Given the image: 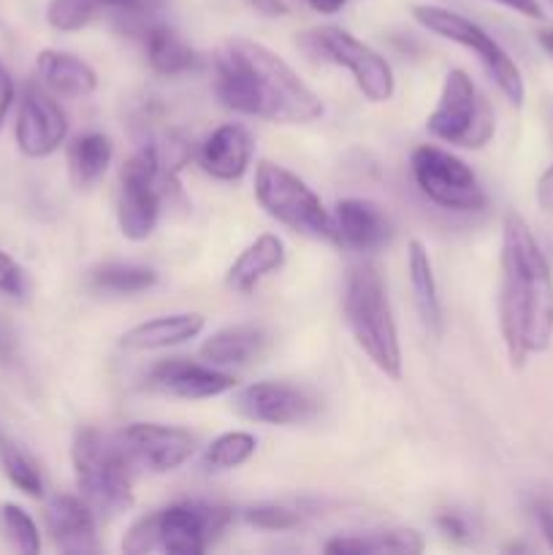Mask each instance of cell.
I'll return each mask as SVG.
<instances>
[{
    "instance_id": "9c48e42d",
    "label": "cell",
    "mask_w": 553,
    "mask_h": 555,
    "mask_svg": "<svg viewBox=\"0 0 553 555\" xmlns=\"http://www.w3.org/2000/svg\"><path fill=\"white\" fill-rule=\"evenodd\" d=\"M410 171L423 198L448 211L475 215L486 209L488 198L477 173L461 157L442 146L423 144L412 152Z\"/></svg>"
},
{
    "instance_id": "ffe728a7",
    "label": "cell",
    "mask_w": 553,
    "mask_h": 555,
    "mask_svg": "<svg viewBox=\"0 0 553 555\" xmlns=\"http://www.w3.org/2000/svg\"><path fill=\"white\" fill-rule=\"evenodd\" d=\"M36 76L52 95L87 98L95 92L98 74L92 65L60 49H43L36 57Z\"/></svg>"
},
{
    "instance_id": "d590c367",
    "label": "cell",
    "mask_w": 553,
    "mask_h": 555,
    "mask_svg": "<svg viewBox=\"0 0 553 555\" xmlns=\"http://www.w3.org/2000/svg\"><path fill=\"white\" fill-rule=\"evenodd\" d=\"M95 3L117 9L123 11V14H152L163 0H95Z\"/></svg>"
},
{
    "instance_id": "7402d4cb",
    "label": "cell",
    "mask_w": 553,
    "mask_h": 555,
    "mask_svg": "<svg viewBox=\"0 0 553 555\" xmlns=\"http://www.w3.org/2000/svg\"><path fill=\"white\" fill-rule=\"evenodd\" d=\"M407 276H410L412 287V301H415L417 318H421L423 328L428 336L439 339L442 336V301H439L437 280H434V266L432 255H428L426 244L412 238L407 244Z\"/></svg>"
},
{
    "instance_id": "5bb4252c",
    "label": "cell",
    "mask_w": 553,
    "mask_h": 555,
    "mask_svg": "<svg viewBox=\"0 0 553 555\" xmlns=\"http://www.w3.org/2000/svg\"><path fill=\"white\" fill-rule=\"evenodd\" d=\"M68 135V119L43 85H27L16 114V146L27 157H49Z\"/></svg>"
},
{
    "instance_id": "ab89813d",
    "label": "cell",
    "mask_w": 553,
    "mask_h": 555,
    "mask_svg": "<svg viewBox=\"0 0 553 555\" xmlns=\"http://www.w3.org/2000/svg\"><path fill=\"white\" fill-rule=\"evenodd\" d=\"M255 11L266 16H285L287 14V5L282 0H247Z\"/></svg>"
},
{
    "instance_id": "4316f807",
    "label": "cell",
    "mask_w": 553,
    "mask_h": 555,
    "mask_svg": "<svg viewBox=\"0 0 553 555\" xmlns=\"http://www.w3.org/2000/svg\"><path fill=\"white\" fill-rule=\"evenodd\" d=\"M155 282V269L139 263H103L90 271V285L98 293H112V296H136L150 291Z\"/></svg>"
},
{
    "instance_id": "44dd1931",
    "label": "cell",
    "mask_w": 553,
    "mask_h": 555,
    "mask_svg": "<svg viewBox=\"0 0 553 555\" xmlns=\"http://www.w3.org/2000/svg\"><path fill=\"white\" fill-rule=\"evenodd\" d=\"M282 266H285V244H282V238L276 233H263L253 244H247L242 249V255L233 260L226 274V285L233 293L247 296L266 276L276 274Z\"/></svg>"
},
{
    "instance_id": "ee69618b",
    "label": "cell",
    "mask_w": 553,
    "mask_h": 555,
    "mask_svg": "<svg viewBox=\"0 0 553 555\" xmlns=\"http://www.w3.org/2000/svg\"><path fill=\"white\" fill-rule=\"evenodd\" d=\"M551 3H553V0H551Z\"/></svg>"
},
{
    "instance_id": "e0dca14e",
    "label": "cell",
    "mask_w": 553,
    "mask_h": 555,
    "mask_svg": "<svg viewBox=\"0 0 553 555\" xmlns=\"http://www.w3.org/2000/svg\"><path fill=\"white\" fill-rule=\"evenodd\" d=\"M43 524L57 551L70 555L98 551L95 513L87 507L85 499L68 496V493L52 496L43 509Z\"/></svg>"
},
{
    "instance_id": "277c9868",
    "label": "cell",
    "mask_w": 553,
    "mask_h": 555,
    "mask_svg": "<svg viewBox=\"0 0 553 555\" xmlns=\"http://www.w3.org/2000/svg\"><path fill=\"white\" fill-rule=\"evenodd\" d=\"M233 513L217 504L182 502L144 515L128 529L123 540L125 553H173V555H201L209 551L231 524Z\"/></svg>"
},
{
    "instance_id": "cb8c5ba5",
    "label": "cell",
    "mask_w": 553,
    "mask_h": 555,
    "mask_svg": "<svg viewBox=\"0 0 553 555\" xmlns=\"http://www.w3.org/2000/svg\"><path fill=\"white\" fill-rule=\"evenodd\" d=\"M426 542L415 529H385L369 531L361 537H336L325 542L323 551L331 555H417Z\"/></svg>"
},
{
    "instance_id": "2e32d148",
    "label": "cell",
    "mask_w": 553,
    "mask_h": 555,
    "mask_svg": "<svg viewBox=\"0 0 553 555\" xmlns=\"http://www.w3.org/2000/svg\"><path fill=\"white\" fill-rule=\"evenodd\" d=\"M336 244L350 253H377L394 238V222L383 206L366 198H345L334 209Z\"/></svg>"
},
{
    "instance_id": "ba28073f",
    "label": "cell",
    "mask_w": 553,
    "mask_h": 555,
    "mask_svg": "<svg viewBox=\"0 0 553 555\" xmlns=\"http://www.w3.org/2000/svg\"><path fill=\"white\" fill-rule=\"evenodd\" d=\"M412 16H415L417 25L426 27V30L434 33V36L445 38V41H453L459 43V47L475 52V57L480 60L486 74L491 76L493 85L499 87V92H502L513 106H524V98H526L524 76H520V68L515 65V60L499 47L497 38L488 36L480 25L466 20L464 14H455V11L442 9V5L417 3L412 5Z\"/></svg>"
},
{
    "instance_id": "4dcf8cb0",
    "label": "cell",
    "mask_w": 553,
    "mask_h": 555,
    "mask_svg": "<svg viewBox=\"0 0 553 555\" xmlns=\"http://www.w3.org/2000/svg\"><path fill=\"white\" fill-rule=\"evenodd\" d=\"M98 9L95 0H49L47 22L60 33H76L95 20Z\"/></svg>"
},
{
    "instance_id": "6da1fadb",
    "label": "cell",
    "mask_w": 553,
    "mask_h": 555,
    "mask_svg": "<svg viewBox=\"0 0 553 555\" xmlns=\"http://www.w3.org/2000/svg\"><path fill=\"white\" fill-rule=\"evenodd\" d=\"M499 331L515 369L553 341V271L529 222L510 211L499 253Z\"/></svg>"
},
{
    "instance_id": "9a60e30c",
    "label": "cell",
    "mask_w": 553,
    "mask_h": 555,
    "mask_svg": "<svg viewBox=\"0 0 553 555\" xmlns=\"http://www.w3.org/2000/svg\"><path fill=\"white\" fill-rule=\"evenodd\" d=\"M150 388L173 396V399L204 401L217 399V396L236 388V377L228 372H220L217 366H209V363L171 358V361H160L157 366H152Z\"/></svg>"
},
{
    "instance_id": "f1b7e54d",
    "label": "cell",
    "mask_w": 553,
    "mask_h": 555,
    "mask_svg": "<svg viewBox=\"0 0 553 555\" xmlns=\"http://www.w3.org/2000/svg\"><path fill=\"white\" fill-rule=\"evenodd\" d=\"M255 448H258V439L249 431L220 434V437L206 448L201 464H204L206 472H233L253 459Z\"/></svg>"
},
{
    "instance_id": "d6a6232c",
    "label": "cell",
    "mask_w": 553,
    "mask_h": 555,
    "mask_svg": "<svg viewBox=\"0 0 553 555\" xmlns=\"http://www.w3.org/2000/svg\"><path fill=\"white\" fill-rule=\"evenodd\" d=\"M0 296L11 301H25L27 296V276L22 266L11 258L9 253L0 249Z\"/></svg>"
},
{
    "instance_id": "836d02e7",
    "label": "cell",
    "mask_w": 553,
    "mask_h": 555,
    "mask_svg": "<svg viewBox=\"0 0 553 555\" xmlns=\"http://www.w3.org/2000/svg\"><path fill=\"white\" fill-rule=\"evenodd\" d=\"M20 358V341L11 320L0 312V369H11Z\"/></svg>"
},
{
    "instance_id": "d4e9b609",
    "label": "cell",
    "mask_w": 553,
    "mask_h": 555,
    "mask_svg": "<svg viewBox=\"0 0 553 555\" xmlns=\"http://www.w3.org/2000/svg\"><path fill=\"white\" fill-rule=\"evenodd\" d=\"M141 43H144L146 63L160 76H182L198 65L193 49L160 22H150L141 27Z\"/></svg>"
},
{
    "instance_id": "1f68e13d",
    "label": "cell",
    "mask_w": 553,
    "mask_h": 555,
    "mask_svg": "<svg viewBox=\"0 0 553 555\" xmlns=\"http://www.w3.org/2000/svg\"><path fill=\"white\" fill-rule=\"evenodd\" d=\"M244 520L263 531H291L301 524V515L287 507H276V504H260V507L244 509Z\"/></svg>"
},
{
    "instance_id": "74e56055",
    "label": "cell",
    "mask_w": 553,
    "mask_h": 555,
    "mask_svg": "<svg viewBox=\"0 0 553 555\" xmlns=\"http://www.w3.org/2000/svg\"><path fill=\"white\" fill-rule=\"evenodd\" d=\"M535 195H537V206H540L542 211H548V215H553V166L537 179Z\"/></svg>"
},
{
    "instance_id": "f35d334b",
    "label": "cell",
    "mask_w": 553,
    "mask_h": 555,
    "mask_svg": "<svg viewBox=\"0 0 553 555\" xmlns=\"http://www.w3.org/2000/svg\"><path fill=\"white\" fill-rule=\"evenodd\" d=\"M491 3L504 5V9L515 11L520 16H529V20H542L540 0H491Z\"/></svg>"
},
{
    "instance_id": "30bf717a",
    "label": "cell",
    "mask_w": 553,
    "mask_h": 555,
    "mask_svg": "<svg viewBox=\"0 0 553 555\" xmlns=\"http://www.w3.org/2000/svg\"><path fill=\"white\" fill-rule=\"evenodd\" d=\"M160 171L157 146H141L125 163L119 177L117 225L128 242H146L160 220Z\"/></svg>"
},
{
    "instance_id": "83f0119b",
    "label": "cell",
    "mask_w": 553,
    "mask_h": 555,
    "mask_svg": "<svg viewBox=\"0 0 553 555\" xmlns=\"http://www.w3.org/2000/svg\"><path fill=\"white\" fill-rule=\"evenodd\" d=\"M0 466H3L11 486L20 488L22 493H27L33 499L43 496V477L38 464L3 431H0Z\"/></svg>"
},
{
    "instance_id": "e575fe53",
    "label": "cell",
    "mask_w": 553,
    "mask_h": 555,
    "mask_svg": "<svg viewBox=\"0 0 553 555\" xmlns=\"http://www.w3.org/2000/svg\"><path fill=\"white\" fill-rule=\"evenodd\" d=\"M434 524H437L439 534H445V537H448V540H455V542H466V540H470V529H466L464 518H459V515H455V513L437 515V520H434Z\"/></svg>"
},
{
    "instance_id": "484cf974",
    "label": "cell",
    "mask_w": 553,
    "mask_h": 555,
    "mask_svg": "<svg viewBox=\"0 0 553 555\" xmlns=\"http://www.w3.org/2000/svg\"><path fill=\"white\" fill-rule=\"evenodd\" d=\"M114 157V146L108 135L85 133L70 141L68 146V171L76 188H90L108 171Z\"/></svg>"
},
{
    "instance_id": "603a6c76",
    "label": "cell",
    "mask_w": 553,
    "mask_h": 555,
    "mask_svg": "<svg viewBox=\"0 0 553 555\" xmlns=\"http://www.w3.org/2000/svg\"><path fill=\"white\" fill-rule=\"evenodd\" d=\"M266 347V334L255 325H231V328H222L217 334H211L209 339L201 345V358H204L209 366H247L249 361L263 352Z\"/></svg>"
},
{
    "instance_id": "ac0fdd59",
    "label": "cell",
    "mask_w": 553,
    "mask_h": 555,
    "mask_svg": "<svg viewBox=\"0 0 553 555\" xmlns=\"http://www.w3.org/2000/svg\"><path fill=\"white\" fill-rule=\"evenodd\" d=\"M253 160V135L236 122L220 125L204 139L198 150V166L220 182H236L247 173Z\"/></svg>"
},
{
    "instance_id": "5b68a950",
    "label": "cell",
    "mask_w": 553,
    "mask_h": 555,
    "mask_svg": "<svg viewBox=\"0 0 553 555\" xmlns=\"http://www.w3.org/2000/svg\"><path fill=\"white\" fill-rule=\"evenodd\" d=\"M76 488L95 518H117L133 507L130 466L119 453L114 437H103L95 428H81L70 448Z\"/></svg>"
},
{
    "instance_id": "52a82bcc",
    "label": "cell",
    "mask_w": 553,
    "mask_h": 555,
    "mask_svg": "<svg viewBox=\"0 0 553 555\" xmlns=\"http://www.w3.org/2000/svg\"><path fill=\"white\" fill-rule=\"evenodd\" d=\"M426 130L459 150H483L497 133V114L470 74L453 68L445 74L437 106L426 117Z\"/></svg>"
},
{
    "instance_id": "b9f144b4",
    "label": "cell",
    "mask_w": 553,
    "mask_h": 555,
    "mask_svg": "<svg viewBox=\"0 0 553 555\" xmlns=\"http://www.w3.org/2000/svg\"><path fill=\"white\" fill-rule=\"evenodd\" d=\"M318 14H336V11L345 9L347 0H307Z\"/></svg>"
},
{
    "instance_id": "7c38bea8",
    "label": "cell",
    "mask_w": 553,
    "mask_h": 555,
    "mask_svg": "<svg viewBox=\"0 0 553 555\" xmlns=\"http://www.w3.org/2000/svg\"><path fill=\"white\" fill-rule=\"evenodd\" d=\"M119 453L133 472L168 475L188 464L195 450V437L184 428L160 426V423H130L114 434Z\"/></svg>"
},
{
    "instance_id": "60d3db41",
    "label": "cell",
    "mask_w": 553,
    "mask_h": 555,
    "mask_svg": "<svg viewBox=\"0 0 553 555\" xmlns=\"http://www.w3.org/2000/svg\"><path fill=\"white\" fill-rule=\"evenodd\" d=\"M537 526H540L548 547L553 551V509H537Z\"/></svg>"
},
{
    "instance_id": "8fae6325",
    "label": "cell",
    "mask_w": 553,
    "mask_h": 555,
    "mask_svg": "<svg viewBox=\"0 0 553 555\" xmlns=\"http://www.w3.org/2000/svg\"><path fill=\"white\" fill-rule=\"evenodd\" d=\"M307 41L312 43V47L318 49V54H323L329 63L342 65V68L350 70L358 90H361L372 103H385L394 98L396 76L390 63L383 54L374 52L369 43L358 41L352 33L342 30V27L336 25H325L307 33Z\"/></svg>"
},
{
    "instance_id": "7bdbcfd3",
    "label": "cell",
    "mask_w": 553,
    "mask_h": 555,
    "mask_svg": "<svg viewBox=\"0 0 553 555\" xmlns=\"http://www.w3.org/2000/svg\"><path fill=\"white\" fill-rule=\"evenodd\" d=\"M537 41H540V47L545 49V52L551 54V57H553V30H542V33H537Z\"/></svg>"
},
{
    "instance_id": "4fadbf2b",
    "label": "cell",
    "mask_w": 553,
    "mask_h": 555,
    "mask_svg": "<svg viewBox=\"0 0 553 555\" xmlns=\"http://www.w3.org/2000/svg\"><path fill=\"white\" fill-rule=\"evenodd\" d=\"M233 410L266 426H298L312 421L318 399L309 390L285 383H253L233 396Z\"/></svg>"
},
{
    "instance_id": "8992f818",
    "label": "cell",
    "mask_w": 553,
    "mask_h": 555,
    "mask_svg": "<svg viewBox=\"0 0 553 555\" xmlns=\"http://www.w3.org/2000/svg\"><path fill=\"white\" fill-rule=\"evenodd\" d=\"M255 198L260 209L280 225L314 238V242H334V217L325 209L323 201L314 195L304 179L276 163H258L255 168Z\"/></svg>"
},
{
    "instance_id": "f546056e",
    "label": "cell",
    "mask_w": 553,
    "mask_h": 555,
    "mask_svg": "<svg viewBox=\"0 0 553 555\" xmlns=\"http://www.w3.org/2000/svg\"><path fill=\"white\" fill-rule=\"evenodd\" d=\"M0 531L9 540L11 547L20 553H38L41 551V537H38V526L20 504H0Z\"/></svg>"
},
{
    "instance_id": "8d00e7d4",
    "label": "cell",
    "mask_w": 553,
    "mask_h": 555,
    "mask_svg": "<svg viewBox=\"0 0 553 555\" xmlns=\"http://www.w3.org/2000/svg\"><path fill=\"white\" fill-rule=\"evenodd\" d=\"M11 103H14V79L5 70V65L0 63V128H3L5 117H9Z\"/></svg>"
},
{
    "instance_id": "7a4b0ae2",
    "label": "cell",
    "mask_w": 553,
    "mask_h": 555,
    "mask_svg": "<svg viewBox=\"0 0 553 555\" xmlns=\"http://www.w3.org/2000/svg\"><path fill=\"white\" fill-rule=\"evenodd\" d=\"M215 95L228 112L282 125L323 117L318 92L269 47L249 38L222 43L215 60Z\"/></svg>"
},
{
    "instance_id": "d6986e66",
    "label": "cell",
    "mask_w": 553,
    "mask_h": 555,
    "mask_svg": "<svg viewBox=\"0 0 553 555\" xmlns=\"http://www.w3.org/2000/svg\"><path fill=\"white\" fill-rule=\"evenodd\" d=\"M206 320L198 312H177V314H160L155 320L133 325L125 331L119 347L128 352H152V350H168V347L184 345V341L195 339L204 331Z\"/></svg>"
},
{
    "instance_id": "3957f363",
    "label": "cell",
    "mask_w": 553,
    "mask_h": 555,
    "mask_svg": "<svg viewBox=\"0 0 553 555\" xmlns=\"http://www.w3.org/2000/svg\"><path fill=\"white\" fill-rule=\"evenodd\" d=\"M345 320L356 345L385 377H401V345L388 291L377 266L358 263L347 274Z\"/></svg>"
}]
</instances>
